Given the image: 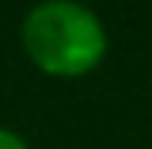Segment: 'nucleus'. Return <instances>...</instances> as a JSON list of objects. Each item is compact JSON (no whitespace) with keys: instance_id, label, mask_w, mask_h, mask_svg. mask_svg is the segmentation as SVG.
Masks as SVG:
<instances>
[{"instance_id":"obj_1","label":"nucleus","mask_w":152,"mask_h":149,"mask_svg":"<svg viewBox=\"0 0 152 149\" xmlns=\"http://www.w3.org/2000/svg\"><path fill=\"white\" fill-rule=\"evenodd\" d=\"M20 44L44 75L81 78L102 65L108 34L102 17L81 0H41L24 14Z\"/></svg>"},{"instance_id":"obj_2","label":"nucleus","mask_w":152,"mask_h":149,"mask_svg":"<svg viewBox=\"0 0 152 149\" xmlns=\"http://www.w3.org/2000/svg\"><path fill=\"white\" fill-rule=\"evenodd\" d=\"M0 149H31V146H27L24 136L10 132V129H0Z\"/></svg>"}]
</instances>
